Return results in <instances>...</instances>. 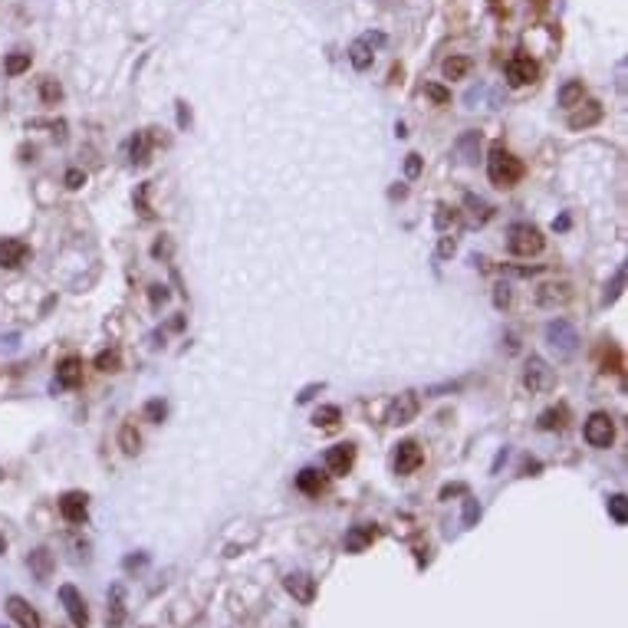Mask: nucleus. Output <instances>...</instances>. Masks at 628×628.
Returning <instances> with one entry per match:
<instances>
[{"mask_svg":"<svg viewBox=\"0 0 628 628\" xmlns=\"http://www.w3.org/2000/svg\"><path fill=\"white\" fill-rule=\"evenodd\" d=\"M487 178H490V185H497V187H513L520 178H523V162L497 145V148H490Z\"/></svg>","mask_w":628,"mask_h":628,"instance_id":"obj_1","label":"nucleus"},{"mask_svg":"<svg viewBox=\"0 0 628 628\" xmlns=\"http://www.w3.org/2000/svg\"><path fill=\"white\" fill-rule=\"evenodd\" d=\"M507 244H510V254H516V256H536V254H543L546 237H543V231L533 227V224H513Z\"/></svg>","mask_w":628,"mask_h":628,"instance_id":"obj_2","label":"nucleus"},{"mask_svg":"<svg viewBox=\"0 0 628 628\" xmlns=\"http://www.w3.org/2000/svg\"><path fill=\"white\" fill-rule=\"evenodd\" d=\"M615 438V424L612 418L605 415V411H592L589 421H585V441L592 444V447H608Z\"/></svg>","mask_w":628,"mask_h":628,"instance_id":"obj_3","label":"nucleus"},{"mask_svg":"<svg viewBox=\"0 0 628 628\" xmlns=\"http://www.w3.org/2000/svg\"><path fill=\"white\" fill-rule=\"evenodd\" d=\"M59 599L66 605V615H70L72 625L89 628V605H86V599H82V592L76 585H63V589H59Z\"/></svg>","mask_w":628,"mask_h":628,"instance_id":"obj_4","label":"nucleus"},{"mask_svg":"<svg viewBox=\"0 0 628 628\" xmlns=\"http://www.w3.org/2000/svg\"><path fill=\"white\" fill-rule=\"evenodd\" d=\"M539 79V66H536V59L530 56H513L510 63H507V82L510 86H533V82Z\"/></svg>","mask_w":628,"mask_h":628,"instance_id":"obj_5","label":"nucleus"},{"mask_svg":"<svg viewBox=\"0 0 628 628\" xmlns=\"http://www.w3.org/2000/svg\"><path fill=\"white\" fill-rule=\"evenodd\" d=\"M415 415H418V395H415V392H401V395L388 405V424H395V428L411 424Z\"/></svg>","mask_w":628,"mask_h":628,"instance_id":"obj_6","label":"nucleus"},{"mask_svg":"<svg viewBox=\"0 0 628 628\" xmlns=\"http://www.w3.org/2000/svg\"><path fill=\"white\" fill-rule=\"evenodd\" d=\"M385 43V36L382 33H365V36H359L355 43L349 47V59H352V66L355 70H369L372 66V47H382Z\"/></svg>","mask_w":628,"mask_h":628,"instance_id":"obj_7","label":"nucleus"},{"mask_svg":"<svg viewBox=\"0 0 628 628\" xmlns=\"http://www.w3.org/2000/svg\"><path fill=\"white\" fill-rule=\"evenodd\" d=\"M352 464H355V444H332L326 451V470L329 474H336V477H342V474H349Z\"/></svg>","mask_w":628,"mask_h":628,"instance_id":"obj_8","label":"nucleus"},{"mask_svg":"<svg viewBox=\"0 0 628 628\" xmlns=\"http://www.w3.org/2000/svg\"><path fill=\"white\" fill-rule=\"evenodd\" d=\"M421 461H424V454H421V447L415 441H401L395 447V461H392V467H395V474H415L421 467Z\"/></svg>","mask_w":628,"mask_h":628,"instance_id":"obj_9","label":"nucleus"},{"mask_svg":"<svg viewBox=\"0 0 628 628\" xmlns=\"http://www.w3.org/2000/svg\"><path fill=\"white\" fill-rule=\"evenodd\" d=\"M7 615H10L20 628H43L40 612H36L26 599H20V595H10V599H7Z\"/></svg>","mask_w":628,"mask_h":628,"instance_id":"obj_10","label":"nucleus"},{"mask_svg":"<svg viewBox=\"0 0 628 628\" xmlns=\"http://www.w3.org/2000/svg\"><path fill=\"white\" fill-rule=\"evenodd\" d=\"M59 513H63V520H70V523H82L86 513H89V497H86L82 490L63 493V497H59Z\"/></svg>","mask_w":628,"mask_h":628,"instance_id":"obj_11","label":"nucleus"},{"mask_svg":"<svg viewBox=\"0 0 628 628\" xmlns=\"http://www.w3.org/2000/svg\"><path fill=\"white\" fill-rule=\"evenodd\" d=\"M286 592L300 605H309L316 599V579L306 576V572H290V576H286Z\"/></svg>","mask_w":628,"mask_h":628,"instance_id":"obj_12","label":"nucleus"},{"mask_svg":"<svg viewBox=\"0 0 628 628\" xmlns=\"http://www.w3.org/2000/svg\"><path fill=\"white\" fill-rule=\"evenodd\" d=\"M523 382L530 392H546L549 385H553V372H549V365L543 359H530L526 362V375H523Z\"/></svg>","mask_w":628,"mask_h":628,"instance_id":"obj_13","label":"nucleus"},{"mask_svg":"<svg viewBox=\"0 0 628 628\" xmlns=\"http://www.w3.org/2000/svg\"><path fill=\"white\" fill-rule=\"evenodd\" d=\"M26 254H30V247L24 240H17V237H3L0 240V267L17 270L26 260Z\"/></svg>","mask_w":628,"mask_h":628,"instance_id":"obj_14","label":"nucleus"},{"mask_svg":"<svg viewBox=\"0 0 628 628\" xmlns=\"http://www.w3.org/2000/svg\"><path fill=\"white\" fill-rule=\"evenodd\" d=\"M125 625V589L112 585L109 589V608H105V628H122Z\"/></svg>","mask_w":628,"mask_h":628,"instance_id":"obj_15","label":"nucleus"},{"mask_svg":"<svg viewBox=\"0 0 628 628\" xmlns=\"http://www.w3.org/2000/svg\"><path fill=\"white\" fill-rule=\"evenodd\" d=\"M546 339L553 346H559L562 352H572V346H576V329H572L566 319H559V323H553V326L546 329Z\"/></svg>","mask_w":628,"mask_h":628,"instance_id":"obj_16","label":"nucleus"},{"mask_svg":"<svg viewBox=\"0 0 628 628\" xmlns=\"http://www.w3.org/2000/svg\"><path fill=\"white\" fill-rule=\"evenodd\" d=\"M56 378H59V385H66V388H76V385H82V362L76 359V355L63 359L56 365Z\"/></svg>","mask_w":628,"mask_h":628,"instance_id":"obj_17","label":"nucleus"},{"mask_svg":"<svg viewBox=\"0 0 628 628\" xmlns=\"http://www.w3.org/2000/svg\"><path fill=\"white\" fill-rule=\"evenodd\" d=\"M579 105H582V102H579ZM599 118H602V105H599V102H585L582 109H576V112L569 116V128H576V132H579V128L595 125Z\"/></svg>","mask_w":628,"mask_h":628,"instance_id":"obj_18","label":"nucleus"},{"mask_svg":"<svg viewBox=\"0 0 628 628\" xmlns=\"http://www.w3.org/2000/svg\"><path fill=\"white\" fill-rule=\"evenodd\" d=\"M30 569H33V576L40 582H47L49 576H53V553L49 549H36V553H30Z\"/></svg>","mask_w":628,"mask_h":628,"instance_id":"obj_19","label":"nucleus"},{"mask_svg":"<svg viewBox=\"0 0 628 628\" xmlns=\"http://www.w3.org/2000/svg\"><path fill=\"white\" fill-rule=\"evenodd\" d=\"M372 539H375V530H372V526H355V530L346 536V549H349V553H362V549L369 546Z\"/></svg>","mask_w":628,"mask_h":628,"instance_id":"obj_20","label":"nucleus"},{"mask_svg":"<svg viewBox=\"0 0 628 628\" xmlns=\"http://www.w3.org/2000/svg\"><path fill=\"white\" fill-rule=\"evenodd\" d=\"M441 72H444V79H464L467 72H470V59L467 56H447Z\"/></svg>","mask_w":628,"mask_h":628,"instance_id":"obj_21","label":"nucleus"},{"mask_svg":"<svg viewBox=\"0 0 628 628\" xmlns=\"http://www.w3.org/2000/svg\"><path fill=\"white\" fill-rule=\"evenodd\" d=\"M342 421V411H339L336 405H323V408H316V415H313V424L316 428H326V431H332Z\"/></svg>","mask_w":628,"mask_h":628,"instance_id":"obj_22","label":"nucleus"},{"mask_svg":"<svg viewBox=\"0 0 628 628\" xmlns=\"http://www.w3.org/2000/svg\"><path fill=\"white\" fill-rule=\"evenodd\" d=\"M118 447H122L125 454L141 451V434L135 431V424H122V431H118Z\"/></svg>","mask_w":628,"mask_h":628,"instance_id":"obj_23","label":"nucleus"},{"mask_svg":"<svg viewBox=\"0 0 628 628\" xmlns=\"http://www.w3.org/2000/svg\"><path fill=\"white\" fill-rule=\"evenodd\" d=\"M566 418H569V411H566V408H549V411L539 415V428H543V431H559V428H566Z\"/></svg>","mask_w":628,"mask_h":628,"instance_id":"obj_24","label":"nucleus"},{"mask_svg":"<svg viewBox=\"0 0 628 628\" xmlns=\"http://www.w3.org/2000/svg\"><path fill=\"white\" fill-rule=\"evenodd\" d=\"M579 102H582V79L566 82V86L559 89V105H562V109H576Z\"/></svg>","mask_w":628,"mask_h":628,"instance_id":"obj_25","label":"nucleus"},{"mask_svg":"<svg viewBox=\"0 0 628 628\" xmlns=\"http://www.w3.org/2000/svg\"><path fill=\"white\" fill-rule=\"evenodd\" d=\"M296 487H300L302 493H319V490H323V477H319V470H313V467L300 470V477H296Z\"/></svg>","mask_w":628,"mask_h":628,"instance_id":"obj_26","label":"nucleus"},{"mask_svg":"<svg viewBox=\"0 0 628 628\" xmlns=\"http://www.w3.org/2000/svg\"><path fill=\"white\" fill-rule=\"evenodd\" d=\"M148 132H135V139H132V145H128V151H132V162L135 164H145L148 162Z\"/></svg>","mask_w":628,"mask_h":628,"instance_id":"obj_27","label":"nucleus"},{"mask_svg":"<svg viewBox=\"0 0 628 628\" xmlns=\"http://www.w3.org/2000/svg\"><path fill=\"white\" fill-rule=\"evenodd\" d=\"M3 70L10 72V76H20V72L30 70V53H10L7 63H3Z\"/></svg>","mask_w":628,"mask_h":628,"instance_id":"obj_28","label":"nucleus"},{"mask_svg":"<svg viewBox=\"0 0 628 628\" xmlns=\"http://www.w3.org/2000/svg\"><path fill=\"white\" fill-rule=\"evenodd\" d=\"M40 99H43V102H49V105L59 102V99H63V86H59L56 79H49V76H47V79L40 82Z\"/></svg>","mask_w":628,"mask_h":628,"instance_id":"obj_29","label":"nucleus"},{"mask_svg":"<svg viewBox=\"0 0 628 628\" xmlns=\"http://www.w3.org/2000/svg\"><path fill=\"white\" fill-rule=\"evenodd\" d=\"M608 513H612V520H615L618 526L628 523V507H625V497H622V493L608 497Z\"/></svg>","mask_w":628,"mask_h":628,"instance_id":"obj_30","label":"nucleus"},{"mask_svg":"<svg viewBox=\"0 0 628 628\" xmlns=\"http://www.w3.org/2000/svg\"><path fill=\"white\" fill-rule=\"evenodd\" d=\"M118 352L116 349H105V352H99V355H95V369H99V372H118Z\"/></svg>","mask_w":628,"mask_h":628,"instance_id":"obj_31","label":"nucleus"},{"mask_svg":"<svg viewBox=\"0 0 628 628\" xmlns=\"http://www.w3.org/2000/svg\"><path fill=\"white\" fill-rule=\"evenodd\" d=\"M164 415H168V405H164L162 398H151L148 405H145V418L155 421V424H158V421H164Z\"/></svg>","mask_w":628,"mask_h":628,"instance_id":"obj_32","label":"nucleus"},{"mask_svg":"<svg viewBox=\"0 0 628 628\" xmlns=\"http://www.w3.org/2000/svg\"><path fill=\"white\" fill-rule=\"evenodd\" d=\"M434 221H438V227H441V231L447 227V224L454 227V224H457V210H451V208H438V217H434Z\"/></svg>","mask_w":628,"mask_h":628,"instance_id":"obj_33","label":"nucleus"},{"mask_svg":"<svg viewBox=\"0 0 628 628\" xmlns=\"http://www.w3.org/2000/svg\"><path fill=\"white\" fill-rule=\"evenodd\" d=\"M424 93H428L434 102H441V105L451 99V93H447V89H441V86H424Z\"/></svg>","mask_w":628,"mask_h":628,"instance_id":"obj_34","label":"nucleus"},{"mask_svg":"<svg viewBox=\"0 0 628 628\" xmlns=\"http://www.w3.org/2000/svg\"><path fill=\"white\" fill-rule=\"evenodd\" d=\"M86 185V175H82L79 168H70V171H66V187H82Z\"/></svg>","mask_w":628,"mask_h":628,"instance_id":"obj_35","label":"nucleus"},{"mask_svg":"<svg viewBox=\"0 0 628 628\" xmlns=\"http://www.w3.org/2000/svg\"><path fill=\"white\" fill-rule=\"evenodd\" d=\"M405 175H408V178H418V175H421V158H418V155H408Z\"/></svg>","mask_w":628,"mask_h":628,"instance_id":"obj_36","label":"nucleus"},{"mask_svg":"<svg viewBox=\"0 0 628 628\" xmlns=\"http://www.w3.org/2000/svg\"><path fill=\"white\" fill-rule=\"evenodd\" d=\"M477 516H480L477 500H467V503H464V523L470 526V523H474V520H477Z\"/></svg>","mask_w":628,"mask_h":628,"instance_id":"obj_37","label":"nucleus"},{"mask_svg":"<svg viewBox=\"0 0 628 628\" xmlns=\"http://www.w3.org/2000/svg\"><path fill=\"white\" fill-rule=\"evenodd\" d=\"M168 300V293H164V286H151V302L158 306V302Z\"/></svg>","mask_w":628,"mask_h":628,"instance_id":"obj_38","label":"nucleus"},{"mask_svg":"<svg viewBox=\"0 0 628 628\" xmlns=\"http://www.w3.org/2000/svg\"><path fill=\"white\" fill-rule=\"evenodd\" d=\"M493 302H497V306H507V302H510V293H507V286H497V296H493Z\"/></svg>","mask_w":628,"mask_h":628,"instance_id":"obj_39","label":"nucleus"},{"mask_svg":"<svg viewBox=\"0 0 628 628\" xmlns=\"http://www.w3.org/2000/svg\"><path fill=\"white\" fill-rule=\"evenodd\" d=\"M451 493H464V487H461V484H454V487H444V490H441V500H447Z\"/></svg>","mask_w":628,"mask_h":628,"instance_id":"obj_40","label":"nucleus"},{"mask_svg":"<svg viewBox=\"0 0 628 628\" xmlns=\"http://www.w3.org/2000/svg\"><path fill=\"white\" fill-rule=\"evenodd\" d=\"M441 254H444V256L454 254V240H441Z\"/></svg>","mask_w":628,"mask_h":628,"instance_id":"obj_41","label":"nucleus"},{"mask_svg":"<svg viewBox=\"0 0 628 628\" xmlns=\"http://www.w3.org/2000/svg\"><path fill=\"white\" fill-rule=\"evenodd\" d=\"M3 549H7V543H3V539H0V553H3Z\"/></svg>","mask_w":628,"mask_h":628,"instance_id":"obj_42","label":"nucleus"},{"mask_svg":"<svg viewBox=\"0 0 628 628\" xmlns=\"http://www.w3.org/2000/svg\"><path fill=\"white\" fill-rule=\"evenodd\" d=\"M539 3H543V0H539Z\"/></svg>","mask_w":628,"mask_h":628,"instance_id":"obj_43","label":"nucleus"}]
</instances>
